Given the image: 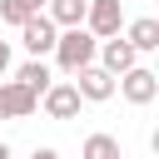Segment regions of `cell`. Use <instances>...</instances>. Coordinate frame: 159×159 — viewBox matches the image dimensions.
<instances>
[{"label":"cell","instance_id":"cell-1","mask_svg":"<svg viewBox=\"0 0 159 159\" xmlns=\"http://www.w3.org/2000/svg\"><path fill=\"white\" fill-rule=\"evenodd\" d=\"M94 50H99V40L84 30V25H75V30H60L55 35V65L65 70V75H80L84 65H94Z\"/></svg>","mask_w":159,"mask_h":159},{"label":"cell","instance_id":"cell-2","mask_svg":"<svg viewBox=\"0 0 159 159\" xmlns=\"http://www.w3.org/2000/svg\"><path fill=\"white\" fill-rule=\"evenodd\" d=\"M114 89H119L129 104H154V99H159V75H154L149 65H134V70H124V75L114 80Z\"/></svg>","mask_w":159,"mask_h":159},{"label":"cell","instance_id":"cell-3","mask_svg":"<svg viewBox=\"0 0 159 159\" xmlns=\"http://www.w3.org/2000/svg\"><path fill=\"white\" fill-rule=\"evenodd\" d=\"M119 25H124V0H89V5H84V30H89L94 40L119 35Z\"/></svg>","mask_w":159,"mask_h":159},{"label":"cell","instance_id":"cell-4","mask_svg":"<svg viewBox=\"0 0 159 159\" xmlns=\"http://www.w3.org/2000/svg\"><path fill=\"white\" fill-rule=\"evenodd\" d=\"M40 109V94L25 89L20 80H0V119H30Z\"/></svg>","mask_w":159,"mask_h":159},{"label":"cell","instance_id":"cell-5","mask_svg":"<svg viewBox=\"0 0 159 159\" xmlns=\"http://www.w3.org/2000/svg\"><path fill=\"white\" fill-rule=\"evenodd\" d=\"M55 35H60V30H55V20H50L45 10H40V15H30V20L20 25V45L30 50V60L50 55V50H55Z\"/></svg>","mask_w":159,"mask_h":159},{"label":"cell","instance_id":"cell-6","mask_svg":"<svg viewBox=\"0 0 159 159\" xmlns=\"http://www.w3.org/2000/svg\"><path fill=\"white\" fill-rule=\"evenodd\" d=\"M70 84H75V94H80L84 104H104V99L114 94V75H109V70H99V65H84Z\"/></svg>","mask_w":159,"mask_h":159},{"label":"cell","instance_id":"cell-7","mask_svg":"<svg viewBox=\"0 0 159 159\" xmlns=\"http://www.w3.org/2000/svg\"><path fill=\"white\" fill-rule=\"evenodd\" d=\"M94 55H99V70H109L114 80H119L124 70H134V65H139V55H134V45H129L124 35H109V40H99V50H94Z\"/></svg>","mask_w":159,"mask_h":159},{"label":"cell","instance_id":"cell-8","mask_svg":"<svg viewBox=\"0 0 159 159\" xmlns=\"http://www.w3.org/2000/svg\"><path fill=\"white\" fill-rule=\"evenodd\" d=\"M40 104H45V114H50V119H80V104H84V99L75 94V84H70V80H55V84L40 94Z\"/></svg>","mask_w":159,"mask_h":159},{"label":"cell","instance_id":"cell-9","mask_svg":"<svg viewBox=\"0 0 159 159\" xmlns=\"http://www.w3.org/2000/svg\"><path fill=\"white\" fill-rule=\"evenodd\" d=\"M124 40L134 45V55H149V50H159V20H154V15H139V20L124 30Z\"/></svg>","mask_w":159,"mask_h":159},{"label":"cell","instance_id":"cell-10","mask_svg":"<svg viewBox=\"0 0 159 159\" xmlns=\"http://www.w3.org/2000/svg\"><path fill=\"white\" fill-rule=\"evenodd\" d=\"M84 5L89 0H45V15L55 20V30H75L84 25Z\"/></svg>","mask_w":159,"mask_h":159},{"label":"cell","instance_id":"cell-11","mask_svg":"<svg viewBox=\"0 0 159 159\" xmlns=\"http://www.w3.org/2000/svg\"><path fill=\"white\" fill-rule=\"evenodd\" d=\"M15 80H20L25 89H35V94H45V89L55 84V75H50V65H45V60H25V65L15 70Z\"/></svg>","mask_w":159,"mask_h":159},{"label":"cell","instance_id":"cell-12","mask_svg":"<svg viewBox=\"0 0 159 159\" xmlns=\"http://www.w3.org/2000/svg\"><path fill=\"white\" fill-rule=\"evenodd\" d=\"M40 10H45V0H0V20L15 25V30H20L30 15H40Z\"/></svg>","mask_w":159,"mask_h":159},{"label":"cell","instance_id":"cell-13","mask_svg":"<svg viewBox=\"0 0 159 159\" xmlns=\"http://www.w3.org/2000/svg\"><path fill=\"white\" fill-rule=\"evenodd\" d=\"M80 159H119V139L114 134H89L84 149H80Z\"/></svg>","mask_w":159,"mask_h":159},{"label":"cell","instance_id":"cell-14","mask_svg":"<svg viewBox=\"0 0 159 159\" xmlns=\"http://www.w3.org/2000/svg\"><path fill=\"white\" fill-rule=\"evenodd\" d=\"M5 70H10V45L0 40V80H5Z\"/></svg>","mask_w":159,"mask_h":159},{"label":"cell","instance_id":"cell-15","mask_svg":"<svg viewBox=\"0 0 159 159\" xmlns=\"http://www.w3.org/2000/svg\"><path fill=\"white\" fill-rule=\"evenodd\" d=\"M30 159H60V154H55V149H50V144H45V149H35V154H30Z\"/></svg>","mask_w":159,"mask_h":159},{"label":"cell","instance_id":"cell-16","mask_svg":"<svg viewBox=\"0 0 159 159\" xmlns=\"http://www.w3.org/2000/svg\"><path fill=\"white\" fill-rule=\"evenodd\" d=\"M0 159H15V154H10V144H5V139H0Z\"/></svg>","mask_w":159,"mask_h":159}]
</instances>
